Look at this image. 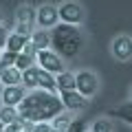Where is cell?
Returning <instances> with one entry per match:
<instances>
[{
	"label": "cell",
	"mask_w": 132,
	"mask_h": 132,
	"mask_svg": "<svg viewBox=\"0 0 132 132\" xmlns=\"http://www.w3.org/2000/svg\"><path fill=\"white\" fill-rule=\"evenodd\" d=\"M110 51H112V55L117 57V60H121V62L130 60L132 57V38L130 35H119V38H114Z\"/></svg>",
	"instance_id": "9"
},
{
	"label": "cell",
	"mask_w": 132,
	"mask_h": 132,
	"mask_svg": "<svg viewBox=\"0 0 132 132\" xmlns=\"http://www.w3.org/2000/svg\"><path fill=\"white\" fill-rule=\"evenodd\" d=\"M90 132H114V128L110 123V119H97L93 123V130Z\"/></svg>",
	"instance_id": "21"
},
{
	"label": "cell",
	"mask_w": 132,
	"mask_h": 132,
	"mask_svg": "<svg viewBox=\"0 0 132 132\" xmlns=\"http://www.w3.org/2000/svg\"><path fill=\"white\" fill-rule=\"evenodd\" d=\"M22 53H27V55H31V57H35V60H38V48L31 44V40H29V44L22 48Z\"/></svg>",
	"instance_id": "26"
},
{
	"label": "cell",
	"mask_w": 132,
	"mask_h": 132,
	"mask_svg": "<svg viewBox=\"0 0 132 132\" xmlns=\"http://www.w3.org/2000/svg\"><path fill=\"white\" fill-rule=\"evenodd\" d=\"M51 48L57 51L64 60H71L84 46V35H81L79 27L75 24H64L60 22L55 29H51Z\"/></svg>",
	"instance_id": "2"
},
{
	"label": "cell",
	"mask_w": 132,
	"mask_h": 132,
	"mask_svg": "<svg viewBox=\"0 0 132 132\" xmlns=\"http://www.w3.org/2000/svg\"><path fill=\"white\" fill-rule=\"evenodd\" d=\"M38 64V60L31 55H27V53H18V62H15V68H20V71H27L29 66Z\"/></svg>",
	"instance_id": "20"
},
{
	"label": "cell",
	"mask_w": 132,
	"mask_h": 132,
	"mask_svg": "<svg viewBox=\"0 0 132 132\" xmlns=\"http://www.w3.org/2000/svg\"><path fill=\"white\" fill-rule=\"evenodd\" d=\"M51 132H60V130H51Z\"/></svg>",
	"instance_id": "33"
},
{
	"label": "cell",
	"mask_w": 132,
	"mask_h": 132,
	"mask_svg": "<svg viewBox=\"0 0 132 132\" xmlns=\"http://www.w3.org/2000/svg\"><path fill=\"white\" fill-rule=\"evenodd\" d=\"M0 64H2V48H0Z\"/></svg>",
	"instance_id": "27"
},
{
	"label": "cell",
	"mask_w": 132,
	"mask_h": 132,
	"mask_svg": "<svg viewBox=\"0 0 132 132\" xmlns=\"http://www.w3.org/2000/svg\"><path fill=\"white\" fill-rule=\"evenodd\" d=\"M112 117H119V119H123V121H128V123H132V101L130 104H123V106H119L117 110H112Z\"/></svg>",
	"instance_id": "19"
},
{
	"label": "cell",
	"mask_w": 132,
	"mask_h": 132,
	"mask_svg": "<svg viewBox=\"0 0 132 132\" xmlns=\"http://www.w3.org/2000/svg\"><path fill=\"white\" fill-rule=\"evenodd\" d=\"M11 31L5 27V24H0V48H7V40H9Z\"/></svg>",
	"instance_id": "24"
},
{
	"label": "cell",
	"mask_w": 132,
	"mask_h": 132,
	"mask_svg": "<svg viewBox=\"0 0 132 132\" xmlns=\"http://www.w3.org/2000/svg\"><path fill=\"white\" fill-rule=\"evenodd\" d=\"M15 62H18V53L13 51H2V66H15Z\"/></svg>",
	"instance_id": "22"
},
{
	"label": "cell",
	"mask_w": 132,
	"mask_h": 132,
	"mask_svg": "<svg viewBox=\"0 0 132 132\" xmlns=\"http://www.w3.org/2000/svg\"><path fill=\"white\" fill-rule=\"evenodd\" d=\"M18 119H20V112H18V108H15V106H5V104H0V121L5 123V128L11 126L13 121H18Z\"/></svg>",
	"instance_id": "16"
},
{
	"label": "cell",
	"mask_w": 132,
	"mask_h": 132,
	"mask_svg": "<svg viewBox=\"0 0 132 132\" xmlns=\"http://www.w3.org/2000/svg\"><path fill=\"white\" fill-rule=\"evenodd\" d=\"M0 132H7V128H5V130H0Z\"/></svg>",
	"instance_id": "32"
},
{
	"label": "cell",
	"mask_w": 132,
	"mask_h": 132,
	"mask_svg": "<svg viewBox=\"0 0 132 132\" xmlns=\"http://www.w3.org/2000/svg\"><path fill=\"white\" fill-rule=\"evenodd\" d=\"M0 130H5V123H2V121H0Z\"/></svg>",
	"instance_id": "28"
},
{
	"label": "cell",
	"mask_w": 132,
	"mask_h": 132,
	"mask_svg": "<svg viewBox=\"0 0 132 132\" xmlns=\"http://www.w3.org/2000/svg\"><path fill=\"white\" fill-rule=\"evenodd\" d=\"M29 40H31L33 46L38 48V53L44 51V48H51V42H53V40H51V33H48L46 29H35V31L31 33V38H29Z\"/></svg>",
	"instance_id": "12"
},
{
	"label": "cell",
	"mask_w": 132,
	"mask_h": 132,
	"mask_svg": "<svg viewBox=\"0 0 132 132\" xmlns=\"http://www.w3.org/2000/svg\"><path fill=\"white\" fill-rule=\"evenodd\" d=\"M55 79H57V93H64V90H75V73H68V71H64V73H60V75H55Z\"/></svg>",
	"instance_id": "14"
},
{
	"label": "cell",
	"mask_w": 132,
	"mask_h": 132,
	"mask_svg": "<svg viewBox=\"0 0 132 132\" xmlns=\"http://www.w3.org/2000/svg\"><path fill=\"white\" fill-rule=\"evenodd\" d=\"M0 84L2 86H18L22 84V71L15 66H5V71L0 73Z\"/></svg>",
	"instance_id": "13"
},
{
	"label": "cell",
	"mask_w": 132,
	"mask_h": 132,
	"mask_svg": "<svg viewBox=\"0 0 132 132\" xmlns=\"http://www.w3.org/2000/svg\"><path fill=\"white\" fill-rule=\"evenodd\" d=\"M22 86L27 90L40 88V66L38 64H33V66H29L27 71H22Z\"/></svg>",
	"instance_id": "11"
},
{
	"label": "cell",
	"mask_w": 132,
	"mask_h": 132,
	"mask_svg": "<svg viewBox=\"0 0 132 132\" xmlns=\"http://www.w3.org/2000/svg\"><path fill=\"white\" fill-rule=\"evenodd\" d=\"M0 104H2V88H0Z\"/></svg>",
	"instance_id": "29"
},
{
	"label": "cell",
	"mask_w": 132,
	"mask_h": 132,
	"mask_svg": "<svg viewBox=\"0 0 132 132\" xmlns=\"http://www.w3.org/2000/svg\"><path fill=\"white\" fill-rule=\"evenodd\" d=\"M60 24V13L55 5H40L38 9V27L40 29H55Z\"/></svg>",
	"instance_id": "6"
},
{
	"label": "cell",
	"mask_w": 132,
	"mask_h": 132,
	"mask_svg": "<svg viewBox=\"0 0 132 132\" xmlns=\"http://www.w3.org/2000/svg\"><path fill=\"white\" fill-rule=\"evenodd\" d=\"M130 101H132V90H130Z\"/></svg>",
	"instance_id": "31"
},
{
	"label": "cell",
	"mask_w": 132,
	"mask_h": 132,
	"mask_svg": "<svg viewBox=\"0 0 132 132\" xmlns=\"http://www.w3.org/2000/svg\"><path fill=\"white\" fill-rule=\"evenodd\" d=\"M75 84H77L75 86L77 93H81L86 99H90L99 90V77L93 71H79V73H75Z\"/></svg>",
	"instance_id": "5"
},
{
	"label": "cell",
	"mask_w": 132,
	"mask_h": 132,
	"mask_svg": "<svg viewBox=\"0 0 132 132\" xmlns=\"http://www.w3.org/2000/svg\"><path fill=\"white\" fill-rule=\"evenodd\" d=\"M27 95H29V90L24 88L22 84H18V86H2V104L5 106H15V108H18Z\"/></svg>",
	"instance_id": "8"
},
{
	"label": "cell",
	"mask_w": 132,
	"mask_h": 132,
	"mask_svg": "<svg viewBox=\"0 0 132 132\" xmlns=\"http://www.w3.org/2000/svg\"><path fill=\"white\" fill-rule=\"evenodd\" d=\"M60 99L64 104V110H68V112H77V110L86 108V101H88L77 90H64V93H60Z\"/></svg>",
	"instance_id": "7"
},
{
	"label": "cell",
	"mask_w": 132,
	"mask_h": 132,
	"mask_svg": "<svg viewBox=\"0 0 132 132\" xmlns=\"http://www.w3.org/2000/svg\"><path fill=\"white\" fill-rule=\"evenodd\" d=\"M18 112L22 119H29L33 123L53 121L60 112H64V104H62L57 93L35 88V90H29V95L22 99V104L18 106Z\"/></svg>",
	"instance_id": "1"
},
{
	"label": "cell",
	"mask_w": 132,
	"mask_h": 132,
	"mask_svg": "<svg viewBox=\"0 0 132 132\" xmlns=\"http://www.w3.org/2000/svg\"><path fill=\"white\" fill-rule=\"evenodd\" d=\"M15 24H29L38 27V9L33 5H22L15 9Z\"/></svg>",
	"instance_id": "10"
},
{
	"label": "cell",
	"mask_w": 132,
	"mask_h": 132,
	"mask_svg": "<svg viewBox=\"0 0 132 132\" xmlns=\"http://www.w3.org/2000/svg\"><path fill=\"white\" fill-rule=\"evenodd\" d=\"M40 88L42 90H48V93H57V79L53 73L44 71V68H40Z\"/></svg>",
	"instance_id": "17"
},
{
	"label": "cell",
	"mask_w": 132,
	"mask_h": 132,
	"mask_svg": "<svg viewBox=\"0 0 132 132\" xmlns=\"http://www.w3.org/2000/svg\"><path fill=\"white\" fill-rule=\"evenodd\" d=\"M0 24H2V13H0Z\"/></svg>",
	"instance_id": "30"
},
{
	"label": "cell",
	"mask_w": 132,
	"mask_h": 132,
	"mask_svg": "<svg viewBox=\"0 0 132 132\" xmlns=\"http://www.w3.org/2000/svg\"><path fill=\"white\" fill-rule=\"evenodd\" d=\"M86 128H88V126H86V121H84V119H73L66 132H86Z\"/></svg>",
	"instance_id": "23"
},
{
	"label": "cell",
	"mask_w": 132,
	"mask_h": 132,
	"mask_svg": "<svg viewBox=\"0 0 132 132\" xmlns=\"http://www.w3.org/2000/svg\"><path fill=\"white\" fill-rule=\"evenodd\" d=\"M29 44V38L27 35H20V33L11 31L9 40H7V51H13V53H22V48Z\"/></svg>",
	"instance_id": "15"
},
{
	"label": "cell",
	"mask_w": 132,
	"mask_h": 132,
	"mask_svg": "<svg viewBox=\"0 0 132 132\" xmlns=\"http://www.w3.org/2000/svg\"><path fill=\"white\" fill-rule=\"evenodd\" d=\"M57 13H60V22L75 24V27H79V24L84 22V18H86L84 7H81L79 2H75V0H66V2H62V5L57 7Z\"/></svg>",
	"instance_id": "3"
},
{
	"label": "cell",
	"mask_w": 132,
	"mask_h": 132,
	"mask_svg": "<svg viewBox=\"0 0 132 132\" xmlns=\"http://www.w3.org/2000/svg\"><path fill=\"white\" fill-rule=\"evenodd\" d=\"M51 130H53V128H51V121H40V123L33 126L31 132H51Z\"/></svg>",
	"instance_id": "25"
},
{
	"label": "cell",
	"mask_w": 132,
	"mask_h": 132,
	"mask_svg": "<svg viewBox=\"0 0 132 132\" xmlns=\"http://www.w3.org/2000/svg\"><path fill=\"white\" fill-rule=\"evenodd\" d=\"M38 66L44 68V71H48V73H53V75H60V73L66 71L64 57L57 51H53V48H44V51L38 53Z\"/></svg>",
	"instance_id": "4"
},
{
	"label": "cell",
	"mask_w": 132,
	"mask_h": 132,
	"mask_svg": "<svg viewBox=\"0 0 132 132\" xmlns=\"http://www.w3.org/2000/svg\"><path fill=\"white\" fill-rule=\"evenodd\" d=\"M71 121H73V117L68 114V110H66V112H60L51 121V128H53V130H60V132H66V130H68V126H71Z\"/></svg>",
	"instance_id": "18"
}]
</instances>
